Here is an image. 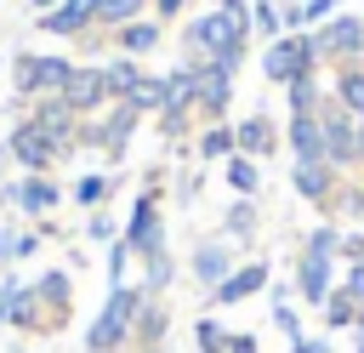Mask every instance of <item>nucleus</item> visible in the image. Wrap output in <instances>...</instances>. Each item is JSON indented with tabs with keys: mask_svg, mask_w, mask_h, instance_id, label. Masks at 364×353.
Returning <instances> with one entry per match:
<instances>
[{
	"mask_svg": "<svg viewBox=\"0 0 364 353\" xmlns=\"http://www.w3.org/2000/svg\"><path fill=\"white\" fill-rule=\"evenodd\" d=\"M228 353H262V342L245 336V330H233V336H228Z\"/></svg>",
	"mask_w": 364,
	"mask_h": 353,
	"instance_id": "44",
	"label": "nucleus"
},
{
	"mask_svg": "<svg viewBox=\"0 0 364 353\" xmlns=\"http://www.w3.org/2000/svg\"><path fill=\"white\" fill-rule=\"evenodd\" d=\"M341 290L364 307V262H347V268H341Z\"/></svg>",
	"mask_w": 364,
	"mask_h": 353,
	"instance_id": "40",
	"label": "nucleus"
},
{
	"mask_svg": "<svg viewBox=\"0 0 364 353\" xmlns=\"http://www.w3.org/2000/svg\"><path fill=\"white\" fill-rule=\"evenodd\" d=\"M267 279H273L267 262H239V268L210 290V307H239V302H250L256 290H267Z\"/></svg>",
	"mask_w": 364,
	"mask_h": 353,
	"instance_id": "12",
	"label": "nucleus"
},
{
	"mask_svg": "<svg viewBox=\"0 0 364 353\" xmlns=\"http://www.w3.org/2000/svg\"><path fill=\"white\" fill-rule=\"evenodd\" d=\"M193 63H199V91H193V108H199L210 125H222L228 97H233V74H228L222 63H210V57H193Z\"/></svg>",
	"mask_w": 364,
	"mask_h": 353,
	"instance_id": "8",
	"label": "nucleus"
},
{
	"mask_svg": "<svg viewBox=\"0 0 364 353\" xmlns=\"http://www.w3.org/2000/svg\"><path fill=\"white\" fill-rule=\"evenodd\" d=\"M97 11H102V0H57V6L40 17V28H46V34H80V28L97 23Z\"/></svg>",
	"mask_w": 364,
	"mask_h": 353,
	"instance_id": "16",
	"label": "nucleus"
},
{
	"mask_svg": "<svg viewBox=\"0 0 364 353\" xmlns=\"http://www.w3.org/2000/svg\"><path fill=\"white\" fill-rule=\"evenodd\" d=\"M330 211H336V216H364V182H347V188H336Z\"/></svg>",
	"mask_w": 364,
	"mask_h": 353,
	"instance_id": "37",
	"label": "nucleus"
},
{
	"mask_svg": "<svg viewBox=\"0 0 364 353\" xmlns=\"http://www.w3.org/2000/svg\"><path fill=\"white\" fill-rule=\"evenodd\" d=\"M125 245H131V256H154V251H165V228H159V194H154V188H142V194H136L131 222H125Z\"/></svg>",
	"mask_w": 364,
	"mask_h": 353,
	"instance_id": "6",
	"label": "nucleus"
},
{
	"mask_svg": "<svg viewBox=\"0 0 364 353\" xmlns=\"http://www.w3.org/2000/svg\"><path fill=\"white\" fill-rule=\"evenodd\" d=\"M313 40H318V63H358L364 57V17L336 11L324 28H313Z\"/></svg>",
	"mask_w": 364,
	"mask_h": 353,
	"instance_id": "4",
	"label": "nucleus"
},
{
	"mask_svg": "<svg viewBox=\"0 0 364 353\" xmlns=\"http://www.w3.org/2000/svg\"><path fill=\"white\" fill-rule=\"evenodd\" d=\"M358 353H364V336H358Z\"/></svg>",
	"mask_w": 364,
	"mask_h": 353,
	"instance_id": "51",
	"label": "nucleus"
},
{
	"mask_svg": "<svg viewBox=\"0 0 364 353\" xmlns=\"http://www.w3.org/2000/svg\"><path fill=\"white\" fill-rule=\"evenodd\" d=\"M290 353H336V342H330V336H296Z\"/></svg>",
	"mask_w": 364,
	"mask_h": 353,
	"instance_id": "43",
	"label": "nucleus"
},
{
	"mask_svg": "<svg viewBox=\"0 0 364 353\" xmlns=\"http://www.w3.org/2000/svg\"><path fill=\"white\" fill-rule=\"evenodd\" d=\"M358 171H364V120H358Z\"/></svg>",
	"mask_w": 364,
	"mask_h": 353,
	"instance_id": "48",
	"label": "nucleus"
},
{
	"mask_svg": "<svg viewBox=\"0 0 364 353\" xmlns=\"http://www.w3.org/2000/svg\"><path fill=\"white\" fill-rule=\"evenodd\" d=\"M182 6H188V0H154V11H159V17H176Z\"/></svg>",
	"mask_w": 364,
	"mask_h": 353,
	"instance_id": "47",
	"label": "nucleus"
},
{
	"mask_svg": "<svg viewBox=\"0 0 364 353\" xmlns=\"http://www.w3.org/2000/svg\"><path fill=\"white\" fill-rule=\"evenodd\" d=\"M6 154H11V159H17L23 171H34V176H40V171H46L51 159H63V154L51 148V137H46V131H40L34 120H23V125L11 131V142H6Z\"/></svg>",
	"mask_w": 364,
	"mask_h": 353,
	"instance_id": "11",
	"label": "nucleus"
},
{
	"mask_svg": "<svg viewBox=\"0 0 364 353\" xmlns=\"http://www.w3.org/2000/svg\"><path fill=\"white\" fill-rule=\"evenodd\" d=\"M6 199H11V205H23L28 216H40V211H51V205H57V182H46V176H28V182H17Z\"/></svg>",
	"mask_w": 364,
	"mask_h": 353,
	"instance_id": "22",
	"label": "nucleus"
},
{
	"mask_svg": "<svg viewBox=\"0 0 364 353\" xmlns=\"http://www.w3.org/2000/svg\"><path fill=\"white\" fill-rule=\"evenodd\" d=\"M233 142H239V154H245V159H262V154H273V148H279V131H273V120H267V114H250V120H239V125H233Z\"/></svg>",
	"mask_w": 364,
	"mask_h": 353,
	"instance_id": "18",
	"label": "nucleus"
},
{
	"mask_svg": "<svg viewBox=\"0 0 364 353\" xmlns=\"http://www.w3.org/2000/svg\"><path fill=\"white\" fill-rule=\"evenodd\" d=\"M228 188H233L239 199H256V188H262V171H256V159L233 154V159H228Z\"/></svg>",
	"mask_w": 364,
	"mask_h": 353,
	"instance_id": "27",
	"label": "nucleus"
},
{
	"mask_svg": "<svg viewBox=\"0 0 364 353\" xmlns=\"http://www.w3.org/2000/svg\"><path fill=\"white\" fill-rule=\"evenodd\" d=\"M273 330H279L284 342L307 336V330H301V319H296V307H290V290H284V285H273Z\"/></svg>",
	"mask_w": 364,
	"mask_h": 353,
	"instance_id": "29",
	"label": "nucleus"
},
{
	"mask_svg": "<svg viewBox=\"0 0 364 353\" xmlns=\"http://www.w3.org/2000/svg\"><path fill=\"white\" fill-rule=\"evenodd\" d=\"M17 290H23V279H6V285H0V330L11 325V302H17Z\"/></svg>",
	"mask_w": 364,
	"mask_h": 353,
	"instance_id": "42",
	"label": "nucleus"
},
{
	"mask_svg": "<svg viewBox=\"0 0 364 353\" xmlns=\"http://www.w3.org/2000/svg\"><path fill=\"white\" fill-rule=\"evenodd\" d=\"M262 74H267L273 85H290V80H301V74H318V40H313V28H307V34H279V40H267Z\"/></svg>",
	"mask_w": 364,
	"mask_h": 353,
	"instance_id": "2",
	"label": "nucleus"
},
{
	"mask_svg": "<svg viewBox=\"0 0 364 353\" xmlns=\"http://www.w3.org/2000/svg\"><path fill=\"white\" fill-rule=\"evenodd\" d=\"M318 125H324V165L330 171H353L358 165V120L336 102L318 108Z\"/></svg>",
	"mask_w": 364,
	"mask_h": 353,
	"instance_id": "3",
	"label": "nucleus"
},
{
	"mask_svg": "<svg viewBox=\"0 0 364 353\" xmlns=\"http://www.w3.org/2000/svg\"><path fill=\"white\" fill-rule=\"evenodd\" d=\"M34 6H57V0H34Z\"/></svg>",
	"mask_w": 364,
	"mask_h": 353,
	"instance_id": "50",
	"label": "nucleus"
},
{
	"mask_svg": "<svg viewBox=\"0 0 364 353\" xmlns=\"http://www.w3.org/2000/svg\"><path fill=\"white\" fill-rule=\"evenodd\" d=\"M34 302H40V313H46V330H57V325L68 319V307H74V285H68V273H63V268L40 273V279H34Z\"/></svg>",
	"mask_w": 364,
	"mask_h": 353,
	"instance_id": "14",
	"label": "nucleus"
},
{
	"mask_svg": "<svg viewBox=\"0 0 364 353\" xmlns=\"http://www.w3.org/2000/svg\"><path fill=\"white\" fill-rule=\"evenodd\" d=\"M336 108H347L353 120H364V68L358 63H341L336 68V97H330Z\"/></svg>",
	"mask_w": 364,
	"mask_h": 353,
	"instance_id": "21",
	"label": "nucleus"
},
{
	"mask_svg": "<svg viewBox=\"0 0 364 353\" xmlns=\"http://www.w3.org/2000/svg\"><path fill=\"white\" fill-rule=\"evenodd\" d=\"M142 6H148V0H102L97 23H108V28H125V23H136V17H142Z\"/></svg>",
	"mask_w": 364,
	"mask_h": 353,
	"instance_id": "36",
	"label": "nucleus"
},
{
	"mask_svg": "<svg viewBox=\"0 0 364 353\" xmlns=\"http://www.w3.org/2000/svg\"><path fill=\"white\" fill-rule=\"evenodd\" d=\"M28 120H34V125H40L46 137H51V148H57V154H68V148L80 142V114H74V108H68L63 97H46V102H40V108H34Z\"/></svg>",
	"mask_w": 364,
	"mask_h": 353,
	"instance_id": "10",
	"label": "nucleus"
},
{
	"mask_svg": "<svg viewBox=\"0 0 364 353\" xmlns=\"http://www.w3.org/2000/svg\"><path fill=\"white\" fill-rule=\"evenodd\" d=\"M142 114L131 108V102H114V114L102 120V125H91V131H80L85 142H97V148H108V154H125V137H131V125H136Z\"/></svg>",
	"mask_w": 364,
	"mask_h": 353,
	"instance_id": "17",
	"label": "nucleus"
},
{
	"mask_svg": "<svg viewBox=\"0 0 364 353\" xmlns=\"http://www.w3.org/2000/svg\"><path fill=\"white\" fill-rule=\"evenodd\" d=\"M40 251V233H17V256H34Z\"/></svg>",
	"mask_w": 364,
	"mask_h": 353,
	"instance_id": "46",
	"label": "nucleus"
},
{
	"mask_svg": "<svg viewBox=\"0 0 364 353\" xmlns=\"http://www.w3.org/2000/svg\"><path fill=\"white\" fill-rule=\"evenodd\" d=\"M68 74H74V63L68 57H17V91L23 97H63V85H68Z\"/></svg>",
	"mask_w": 364,
	"mask_h": 353,
	"instance_id": "5",
	"label": "nucleus"
},
{
	"mask_svg": "<svg viewBox=\"0 0 364 353\" xmlns=\"http://www.w3.org/2000/svg\"><path fill=\"white\" fill-rule=\"evenodd\" d=\"M102 74H108V97H114V102H125V97H131L136 85H142V68H136L131 57H114V63H108Z\"/></svg>",
	"mask_w": 364,
	"mask_h": 353,
	"instance_id": "24",
	"label": "nucleus"
},
{
	"mask_svg": "<svg viewBox=\"0 0 364 353\" xmlns=\"http://www.w3.org/2000/svg\"><path fill=\"white\" fill-rule=\"evenodd\" d=\"M125 102H131L136 114H159V108H165V80H154V74H142V85H136V91H131Z\"/></svg>",
	"mask_w": 364,
	"mask_h": 353,
	"instance_id": "35",
	"label": "nucleus"
},
{
	"mask_svg": "<svg viewBox=\"0 0 364 353\" xmlns=\"http://www.w3.org/2000/svg\"><path fill=\"white\" fill-rule=\"evenodd\" d=\"M336 285H341V279H336V256H313V251L296 256V279H290V290H296L307 307H324V296H330Z\"/></svg>",
	"mask_w": 364,
	"mask_h": 353,
	"instance_id": "7",
	"label": "nucleus"
},
{
	"mask_svg": "<svg viewBox=\"0 0 364 353\" xmlns=\"http://www.w3.org/2000/svg\"><path fill=\"white\" fill-rule=\"evenodd\" d=\"M171 279H176V262H171V251H154V256H142V290H148V296H159Z\"/></svg>",
	"mask_w": 364,
	"mask_h": 353,
	"instance_id": "28",
	"label": "nucleus"
},
{
	"mask_svg": "<svg viewBox=\"0 0 364 353\" xmlns=\"http://www.w3.org/2000/svg\"><path fill=\"white\" fill-rule=\"evenodd\" d=\"M353 330H358V336H364V307H358V325H353Z\"/></svg>",
	"mask_w": 364,
	"mask_h": 353,
	"instance_id": "49",
	"label": "nucleus"
},
{
	"mask_svg": "<svg viewBox=\"0 0 364 353\" xmlns=\"http://www.w3.org/2000/svg\"><path fill=\"white\" fill-rule=\"evenodd\" d=\"M290 182H296V194H301L307 205L330 211V199H336V188H341V171H330L324 159H296V165H290Z\"/></svg>",
	"mask_w": 364,
	"mask_h": 353,
	"instance_id": "9",
	"label": "nucleus"
},
{
	"mask_svg": "<svg viewBox=\"0 0 364 353\" xmlns=\"http://www.w3.org/2000/svg\"><path fill=\"white\" fill-rule=\"evenodd\" d=\"M142 302H148V290H136V285H114L108 302H102V313H97L91 330H85V353H125Z\"/></svg>",
	"mask_w": 364,
	"mask_h": 353,
	"instance_id": "1",
	"label": "nucleus"
},
{
	"mask_svg": "<svg viewBox=\"0 0 364 353\" xmlns=\"http://www.w3.org/2000/svg\"><path fill=\"white\" fill-rule=\"evenodd\" d=\"M233 154H239L233 125H210V131L199 137V159H233Z\"/></svg>",
	"mask_w": 364,
	"mask_h": 353,
	"instance_id": "31",
	"label": "nucleus"
},
{
	"mask_svg": "<svg viewBox=\"0 0 364 353\" xmlns=\"http://www.w3.org/2000/svg\"><path fill=\"white\" fill-rule=\"evenodd\" d=\"M165 325H171V313H165V307H159V302L148 296V302L136 307V330H131V342H136L142 353H154V347L165 342Z\"/></svg>",
	"mask_w": 364,
	"mask_h": 353,
	"instance_id": "20",
	"label": "nucleus"
},
{
	"mask_svg": "<svg viewBox=\"0 0 364 353\" xmlns=\"http://www.w3.org/2000/svg\"><path fill=\"white\" fill-rule=\"evenodd\" d=\"M228 336H233V330H222V319H210V313L193 319V347H199V353H228Z\"/></svg>",
	"mask_w": 364,
	"mask_h": 353,
	"instance_id": "34",
	"label": "nucleus"
},
{
	"mask_svg": "<svg viewBox=\"0 0 364 353\" xmlns=\"http://www.w3.org/2000/svg\"><path fill=\"white\" fill-rule=\"evenodd\" d=\"M125 262H131V245L114 239V245H108V285H125Z\"/></svg>",
	"mask_w": 364,
	"mask_h": 353,
	"instance_id": "39",
	"label": "nucleus"
},
{
	"mask_svg": "<svg viewBox=\"0 0 364 353\" xmlns=\"http://www.w3.org/2000/svg\"><path fill=\"white\" fill-rule=\"evenodd\" d=\"M0 159H6V154H0Z\"/></svg>",
	"mask_w": 364,
	"mask_h": 353,
	"instance_id": "53",
	"label": "nucleus"
},
{
	"mask_svg": "<svg viewBox=\"0 0 364 353\" xmlns=\"http://www.w3.org/2000/svg\"><path fill=\"white\" fill-rule=\"evenodd\" d=\"M91 239H108V245H114V216L97 211V216H91Z\"/></svg>",
	"mask_w": 364,
	"mask_h": 353,
	"instance_id": "45",
	"label": "nucleus"
},
{
	"mask_svg": "<svg viewBox=\"0 0 364 353\" xmlns=\"http://www.w3.org/2000/svg\"><path fill=\"white\" fill-rule=\"evenodd\" d=\"M154 353H165V347H154Z\"/></svg>",
	"mask_w": 364,
	"mask_h": 353,
	"instance_id": "52",
	"label": "nucleus"
},
{
	"mask_svg": "<svg viewBox=\"0 0 364 353\" xmlns=\"http://www.w3.org/2000/svg\"><path fill=\"white\" fill-rule=\"evenodd\" d=\"M250 28H256L262 40H279V34H284V11H279L273 0H250Z\"/></svg>",
	"mask_w": 364,
	"mask_h": 353,
	"instance_id": "30",
	"label": "nucleus"
},
{
	"mask_svg": "<svg viewBox=\"0 0 364 353\" xmlns=\"http://www.w3.org/2000/svg\"><path fill=\"white\" fill-rule=\"evenodd\" d=\"M341 233H347L341 222H318V228L301 239V251H313V256H341Z\"/></svg>",
	"mask_w": 364,
	"mask_h": 353,
	"instance_id": "33",
	"label": "nucleus"
},
{
	"mask_svg": "<svg viewBox=\"0 0 364 353\" xmlns=\"http://www.w3.org/2000/svg\"><path fill=\"white\" fill-rule=\"evenodd\" d=\"M284 97H290V114H318V108H324L318 74H301V80H290V85H284Z\"/></svg>",
	"mask_w": 364,
	"mask_h": 353,
	"instance_id": "25",
	"label": "nucleus"
},
{
	"mask_svg": "<svg viewBox=\"0 0 364 353\" xmlns=\"http://www.w3.org/2000/svg\"><path fill=\"white\" fill-rule=\"evenodd\" d=\"M318 313H324V325H330V330H353V325H358V302H353L341 285L324 296V307H318Z\"/></svg>",
	"mask_w": 364,
	"mask_h": 353,
	"instance_id": "26",
	"label": "nucleus"
},
{
	"mask_svg": "<svg viewBox=\"0 0 364 353\" xmlns=\"http://www.w3.org/2000/svg\"><path fill=\"white\" fill-rule=\"evenodd\" d=\"M233 268H239V262H233V245H228V239H199V245H193V279L205 285V296H210Z\"/></svg>",
	"mask_w": 364,
	"mask_h": 353,
	"instance_id": "13",
	"label": "nucleus"
},
{
	"mask_svg": "<svg viewBox=\"0 0 364 353\" xmlns=\"http://www.w3.org/2000/svg\"><path fill=\"white\" fill-rule=\"evenodd\" d=\"M63 102H68L74 114L102 108V102H108V74H102V68H74L68 85H63Z\"/></svg>",
	"mask_w": 364,
	"mask_h": 353,
	"instance_id": "15",
	"label": "nucleus"
},
{
	"mask_svg": "<svg viewBox=\"0 0 364 353\" xmlns=\"http://www.w3.org/2000/svg\"><path fill=\"white\" fill-rule=\"evenodd\" d=\"M222 228H228V239H250L256 233V199H233L228 216H222Z\"/></svg>",
	"mask_w": 364,
	"mask_h": 353,
	"instance_id": "32",
	"label": "nucleus"
},
{
	"mask_svg": "<svg viewBox=\"0 0 364 353\" xmlns=\"http://www.w3.org/2000/svg\"><path fill=\"white\" fill-rule=\"evenodd\" d=\"M336 262H341V268H347V262H364V233H358V228L341 233V256H336Z\"/></svg>",
	"mask_w": 364,
	"mask_h": 353,
	"instance_id": "41",
	"label": "nucleus"
},
{
	"mask_svg": "<svg viewBox=\"0 0 364 353\" xmlns=\"http://www.w3.org/2000/svg\"><path fill=\"white\" fill-rule=\"evenodd\" d=\"M114 40H119V51H125V57H142V51H154V46H159V23H154V17H136V23L114 28Z\"/></svg>",
	"mask_w": 364,
	"mask_h": 353,
	"instance_id": "23",
	"label": "nucleus"
},
{
	"mask_svg": "<svg viewBox=\"0 0 364 353\" xmlns=\"http://www.w3.org/2000/svg\"><path fill=\"white\" fill-rule=\"evenodd\" d=\"M284 142H290L296 159H324V125H318V114H290Z\"/></svg>",
	"mask_w": 364,
	"mask_h": 353,
	"instance_id": "19",
	"label": "nucleus"
},
{
	"mask_svg": "<svg viewBox=\"0 0 364 353\" xmlns=\"http://www.w3.org/2000/svg\"><path fill=\"white\" fill-rule=\"evenodd\" d=\"M74 199H80L85 211H97V205L108 199V176H80V182H74Z\"/></svg>",
	"mask_w": 364,
	"mask_h": 353,
	"instance_id": "38",
	"label": "nucleus"
}]
</instances>
